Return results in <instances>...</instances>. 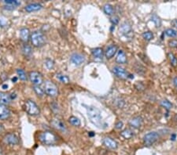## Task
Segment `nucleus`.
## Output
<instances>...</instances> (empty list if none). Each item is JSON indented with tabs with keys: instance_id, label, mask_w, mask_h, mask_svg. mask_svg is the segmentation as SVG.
<instances>
[{
	"instance_id": "1",
	"label": "nucleus",
	"mask_w": 177,
	"mask_h": 155,
	"mask_svg": "<svg viewBox=\"0 0 177 155\" xmlns=\"http://www.w3.org/2000/svg\"><path fill=\"white\" fill-rule=\"evenodd\" d=\"M87 115L91 121L98 127H102V116L100 111L95 107L90 106L87 107Z\"/></svg>"
},
{
	"instance_id": "2",
	"label": "nucleus",
	"mask_w": 177,
	"mask_h": 155,
	"mask_svg": "<svg viewBox=\"0 0 177 155\" xmlns=\"http://www.w3.org/2000/svg\"><path fill=\"white\" fill-rule=\"evenodd\" d=\"M39 139L40 142L45 145H53L57 141V135L51 131H46L39 134Z\"/></svg>"
},
{
	"instance_id": "3",
	"label": "nucleus",
	"mask_w": 177,
	"mask_h": 155,
	"mask_svg": "<svg viewBox=\"0 0 177 155\" xmlns=\"http://www.w3.org/2000/svg\"><path fill=\"white\" fill-rule=\"evenodd\" d=\"M31 42L35 47H42L46 43V38L41 31H34L31 34Z\"/></svg>"
},
{
	"instance_id": "4",
	"label": "nucleus",
	"mask_w": 177,
	"mask_h": 155,
	"mask_svg": "<svg viewBox=\"0 0 177 155\" xmlns=\"http://www.w3.org/2000/svg\"><path fill=\"white\" fill-rule=\"evenodd\" d=\"M43 90L47 95L51 97H56L58 95V89L57 85L50 80H47L43 84Z\"/></svg>"
},
{
	"instance_id": "5",
	"label": "nucleus",
	"mask_w": 177,
	"mask_h": 155,
	"mask_svg": "<svg viewBox=\"0 0 177 155\" xmlns=\"http://www.w3.org/2000/svg\"><path fill=\"white\" fill-rule=\"evenodd\" d=\"M25 111L26 112L28 113V114L30 115H32V116H36L39 114L40 113V110H39V107L37 106L36 103L32 100H28L26 101L25 105Z\"/></svg>"
},
{
	"instance_id": "6",
	"label": "nucleus",
	"mask_w": 177,
	"mask_h": 155,
	"mask_svg": "<svg viewBox=\"0 0 177 155\" xmlns=\"http://www.w3.org/2000/svg\"><path fill=\"white\" fill-rule=\"evenodd\" d=\"M159 134L156 132H151L146 134L143 137V142L146 146H151L155 144L159 139Z\"/></svg>"
},
{
	"instance_id": "7",
	"label": "nucleus",
	"mask_w": 177,
	"mask_h": 155,
	"mask_svg": "<svg viewBox=\"0 0 177 155\" xmlns=\"http://www.w3.org/2000/svg\"><path fill=\"white\" fill-rule=\"evenodd\" d=\"M29 79L32 83L35 85H40L43 84V79L42 75L38 71H31L29 73Z\"/></svg>"
},
{
	"instance_id": "8",
	"label": "nucleus",
	"mask_w": 177,
	"mask_h": 155,
	"mask_svg": "<svg viewBox=\"0 0 177 155\" xmlns=\"http://www.w3.org/2000/svg\"><path fill=\"white\" fill-rule=\"evenodd\" d=\"M113 72L116 76L121 79H127L129 78V76H131L125 68L120 67V66H116V67H113Z\"/></svg>"
},
{
	"instance_id": "9",
	"label": "nucleus",
	"mask_w": 177,
	"mask_h": 155,
	"mask_svg": "<svg viewBox=\"0 0 177 155\" xmlns=\"http://www.w3.org/2000/svg\"><path fill=\"white\" fill-rule=\"evenodd\" d=\"M51 124V125H52L54 129H57V130L61 131V132H65L67 131L66 125H65L61 120L57 119V118H54V119H52Z\"/></svg>"
},
{
	"instance_id": "10",
	"label": "nucleus",
	"mask_w": 177,
	"mask_h": 155,
	"mask_svg": "<svg viewBox=\"0 0 177 155\" xmlns=\"http://www.w3.org/2000/svg\"><path fill=\"white\" fill-rule=\"evenodd\" d=\"M70 60L71 62L76 66L81 65L85 61V58H84V56L80 53H73L71 56Z\"/></svg>"
},
{
	"instance_id": "11",
	"label": "nucleus",
	"mask_w": 177,
	"mask_h": 155,
	"mask_svg": "<svg viewBox=\"0 0 177 155\" xmlns=\"http://www.w3.org/2000/svg\"><path fill=\"white\" fill-rule=\"evenodd\" d=\"M4 141H5L6 144H10V145H17L19 143V139H18L17 136L13 133L7 134L4 137Z\"/></svg>"
},
{
	"instance_id": "12",
	"label": "nucleus",
	"mask_w": 177,
	"mask_h": 155,
	"mask_svg": "<svg viewBox=\"0 0 177 155\" xmlns=\"http://www.w3.org/2000/svg\"><path fill=\"white\" fill-rule=\"evenodd\" d=\"M103 144L105 145V147H106L107 148L111 149V150H116L117 148V143L114 140V139H111L110 137H106L103 139L102 141Z\"/></svg>"
},
{
	"instance_id": "13",
	"label": "nucleus",
	"mask_w": 177,
	"mask_h": 155,
	"mask_svg": "<svg viewBox=\"0 0 177 155\" xmlns=\"http://www.w3.org/2000/svg\"><path fill=\"white\" fill-rule=\"evenodd\" d=\"M10 116V111L5 105L0 104V120H6Z\"/></svg>"
},
{
	"instance_id": "14",
	"label": "nucleus",
	"mask_w": 177,
	"mask_h": 155,
	"mask_svg": "<svg viewBox=\"0 0 177 155\" xmlns=\"http://www.w3.org/2000/svg\"><path fill=\"white\" fill-rule=\"evenodd\" d=\"M142 124H143V118L140 116H136L134 117L133 118H131L129 121V125L131 127L135 128V129H139L140 127H141Z\"/></svg>"
},
{
	"instance_id": "15",
	"label": "nucleus",
	"mask_w": 177,
	"mask_h": 155,
	"mask_svg": "<svg viewBox=\"0 0 177 155\" xmlns=\"http://www.w3.org/2000/svg\"><path fill=\"white\" fill-rule=\"evenodd\" d=\"M20 38H21V39L22 41L27 43L29 40V38H31L30 37L29 30L26 28H22V29L20 30Z\"/></svg>"
},
{
	"instance_id": "16",
	"label": "nucleus",
	"mask_w": 177,
	"mask_h": 155,
	"mask_svg": "<svg viewBox=\"0 0 177 155\" xmlns=\"http://www.w3.org/2000/svg\"><path fill=\"white\" fill-rule=\"evenodd\" d=\"M116 62L118 64H125L127 62V56L123 50H119L116 57Z\"/></svg>"
},
{
	"instance_id": "17",
	"label": "nucleus",
	"mask_w": 177,
	"mask_h": 155,
	"mask_svg": "<svg viewBox=\"0 0 177 155\" xmlns=\"http://www.w3.org/2000/svg\"><path fill=\"white\" fill-rule=\"evenodd\" d=\"M116 51H117V46H116L113 45V46H109L106 49V57L107 59H111L112 57L116 54Z\"/></svg>"
},
{
	"instance_id": "18",
	"label": "nucleus",
	"mask_w": 177,
	"mask_h": 155,
	"mask_svg": "<svg viewBox=\"0 0 177 155\" xmlns=\"http://www.w3.org/2000/svg\"><path fill=\"white\" fill-rule=\"evenodd\" d=\"M42 7H43L42 5L39 3H30L28 5H27L25 9L27 12L31 13V12L38 11V10H41Z\"/></svg>"
},
{
	"instance_id": "19",
	"label": "nucleus",
	"mask_w": 177,
	"mask_h": 155,
	"mask_svg": "<svg viewBox=\"0 0 177 155\" xmlns=\"http://www.w3.org/2000/svg\"><path fill=\"white\" fill-rule=\"evenodd\" d=\"M10 100H11V98L8 94L0 92V104H9L10 103Z\"/></svg>"
},
{
	"instance_id": "20",
	"label": "nucleus",
	"mask_w": 177,
	"mask_h": 155,
	"mask_svg": "<svg viewBox=\"0 0 177 155\" xmlns=\"http://www.w3.org/2000/svg\"><path fill=\"white\" fill-rule=\"evenodd\" d=\"M91 52L92 55L96 59L102 60V57H103V50H102V48H95V49H93Z\"/></svg>"
},
{
	"instance_id": "21",
	"label": "nucleus",
	"mask_w": 177,
	"mask_h": 155,
	"mask_svg": "<svg viewBox=\"0 0 177 155\" xmlns=\"http://www.w3.org/2000/svg\"><path fill=\"white\" fill-rule=\"evenodd\" d=\"M120 135H121L123 138H125V139H129L133 137V135H134V132H133L131 129H126L120 132Z\"/></svg>"
},
{
	"instance_id": "22",
	"label": "nucleus",
	"mask_w": 177,
	"mask_h": 155,
	"mask_svg": "<svg viewBox=\"0 0 177 155\" xmlns=\"http://www.w3.org/2000/svg\"><path fill=\"white\" fill-rule=\"evenodd\" d=\"M120 31H121L122 34H125L131 32V26H130L129 24H128L127 22H125V23L122 24L121 26H120Z\"/></svg>"
},
{
	"instance_id": "23",
	"label": "nucleus",
	"mask_w": 177,
	"mask_h": 155,
	"mask_svg": "<svg viewBox=\"0 0 177 155\" xmlns=\"http://www.w3.org/2000/svg\"><path fill=\"white\" fill-rule=\"evenodd\" d=\"M103 10L106 14L108 15V16H111V15H113V13H114L113 7L112 5H110V4H106L103 7Z\"/></svg>"
},
{
	"instance_id": "24",
	"label": "nucleus",
	"mask_w": 177,
	"mask_h": 155,
	"mask_svg": "<svg viewBox=\"0 0 177 155\" xmlns=\"http://www.w3.org/2000/svg\"><path fill=\"white\" fill-rule=\"evenodd\" d=\"M57 79H58L60 82H62V83H64V84L69 83V81H70V80H69V77L66 76V75H62V74H57Z\"/></svg>"
},
{
	"instance_id": "25",
	"label": "nucleus",
	"mask_w": 177,
	"mask_h": 155,
	"mask_svg": "<svg viewBox=\"0 0 177 155\" xmlns=\"http://www.w3.org/2000/svg\"><path fill=\"white\" fill-rule=\"evenodd\" d=\"M69 122L72 125L75 126V127H79V126L81 125V121L76 117H74V116H72V117H70L69 118Z\"/></svg>"
},
{
	"instance_id": "26",
	"label": "nucleus",
	"mask_w": 177,
	"mask_h": 155,
	"mask_svg": "<svg viewBox=\"0 0 177 155\" xmlns=\"http://www.w3.org/2000/svg\"><path fill=\"white\" fill-rule=\"evenodd\" d=\"M17 74L18 75V78H19L22 81L27 80L26 73H25L24 70H22V69H17Z\"/></svg>"
},
{
	"instance_id": "27",
	"label": "nucleus",
	"mask_w": 177,
	"mask_h": 155,
	"mask_svg": "<svg viewBox=\"0 0 177 155\" xmlns=\"http://www.w3.org/2000/svg\"><path fill=\"white\" fill-rule=\"evenodd\" d=\"M4 2H5L7 6H10V7H17V6L21 5V2L17 1V0H5Z\"/></svg>"
},
{
	"instance_id": "28",
	"label": "nucleus",
	"mask_w": 177,
	"mask_h": 155,
	"mask_svg": "<svg viewBox=\"0 0 177 155\" xmlns=\"http://www.w3.org/2000/svg\"><path fill=\"white\" fill-rule=\"evenodd\" d=\"M168 57H169V61H170L171 64H172L173 67H176L177 59H176V57H175V55H174L173 53H172V52H169V53L168 54Z\"/></svg>"
},
{
	"instance_id": "29",
	"label": "nucleus",
	"mask_w": 177,
	"mask_h": 155,
	"mask_svg": "<svg viewBox=\"0 0 177 155\" xmlns=\"http://www.w3.org/2000/svg\"><path fill=\"white\" fill-rule=\"evenodd\" d=\"M33 89H34L35 93H36V95H37L38 96H40V97L43 96V95H44V93H45L43 89H42L41 87L39 86V85H35Z\"/></svg>"
},
{
	"instance_id": "30",
	"label": "nucleus",
	"mask_w": 177,
	"mask_h": 155,
	"mask_svg": "<svg viewBox=\"0 0 177 155\" xmlns=\"http://www.w3.org/2000/svg\"><path fill=\"white\" fill-rule=\"evenodd\" d=\"M165 34L169 37H176L177 36V31L175 30L172 29V28H169L166 29L165 31Z\"/></svg>"
},
{
	"instance_id": "31",
	"label": "nucleus",
	"mask_w": 177,
	"mask_h": 155,
	"mask_svg": "<svg viewBox=\"0 0 177 155\" xmlns=\"http://www.w3.org/2000/svg\"><path fill=\"white\" fill-rule=\"evenodd\" d=\"M143 37L146 41H150L154 39V34L151 31H146L143 34Z\"/></svg>"
},
{
	"instance_id": "32",
	"label": "nucleus",
	"mask_w": 177,
	"mask_h": 155,
	"mask_svg": "<svg viewBox=\"0 0 177 155\" xmlns=\"http://www.w3.org/2000/svg\"><path fill=\"white\" fill-rule=\"evenodd\" d=\"M161 105L167 110H170L172 107V104L167 100H162L161 101Z\"/></svg>"
},
{
	"instance_id": "33",
	"label": "nucleus",
	"mask_w": 177,
	"mask_h": 155,
	"mask_svg": "<svg viewBox=\"0 0 177 155\" xmlns=\"http://www.w3.org/2000/svg\"><path fill=\"white\" fill-rule=\"evenodd\" d=\"M22 51H23L24 54H25V56H27V57H28V56H30L32 54V49L28 45H25V46H23Z\"/></svg>"
},
{
	"instance_id": "34",
	"label": "nucleus",
	"mask_w": 177,
	"mask_h": 155,
	"mask_svg": "<svg viewBox=\"0 0 177 155\" xmlns=\"http://www.w3.org/2000/svg\"><path fill=\"white\" fill-rule=\"evenodd\" d=\"M45 65L48 69H52L54 67V62L51 59H47L45 61Z\"/></svg>"
},
{
	"instance_id": "35",
	"label": "nucleus",
	"mask_w": 177,
	"mask_h": 155,
	"mask_svg": "<svg viewBox=\"0 0 177 155\" xmlns=\"http://www.w3.org/2000/svg\"><path fill=\"white\" fill-rule=\"evenodd\" d=\"M152 19H153V21H154V23H155L156 26H157V27L161 26V20H160L158 16H157L156 15H154V16H152Z\"/></svg>"
},
{
	"instance_id": "36",
	"label": "nucleus",
	"mask_w": 177,
	"mask_h": 155,
	"mask_svg": "<svg viewBox=\"0 0 177 155\" xmlns=\"http://www.w3.org/2000/svg\"><path fill=\"white\" fill-rule=\"evenodd\" d=\"M169 45L172 48H177V40L172 39L169 42Z\"/></svg>"
},
{
	"instance_id": "37",
	"label": "nucleus",
	"mask_w": 177,
	"mask_h": 155,
	"mask_svg": "<svg viewBox=\"0 0 177 155\" xmlns=\"http://www.w3.org/2000/svg\"><path fill=\"white\" fill-rule=\"evenodd\" d=\"M115 126H116V129H120L122 127H123V122H122V121H119L118 122H116V125H115Z\"/></svg>"
},
{
	"instance_id": "38",
	"label": "nucleus",
	"mask_w": 177,
	"mask_h": 155,
	"mask_svg": "<svg viewBox=\"0 0 177 155\" xmlns=\"http://www.w3.org/2000/svg\"><path fill=\"white\" fill-rule=\"evenodd\" d=\"M112 23L114 24V25H117L118 22H119V20H118V17H114L113 19H111Z\"/></svg>"
},
{
	"instance_id": "39",
	"label": "nucleus",
	"mask_w": 177,
	"mask_h": 155,
	"mask_svg": "<svg viewBox=\"0 0 177 155\" xmlns=\"http://www.w3.org/2000/svg\"><path fill=\"white\" fill-rule=\"evenodd\" d=\"M173 84L175 86V88H177V76L175 77L173 79Z\"/></svg>"
},
{
	"instance_id": "40",
	"label": "nucleus",
	"mask_w": 177,
	"mask_h": 155,
	"mask_svg": "<svg viewBox=\"0 0 177 155\" xmlns=\"http://www.w3.org/2000/svg\"><path fill=\"white\" fill-rule=\"evenodd\" d=\"M172 25H173V26L175 27V28H177V20H174L172 22Z\"/></svg>"
},
{
	"instance_id": "41",
	"label": "nucleus",
	"mask_w": 177,
	"mask_h": 155,
	"mask_svg": "<svg viewBox=\"0 0 177 155\" xmlns=\"http://www.w3.org/2000/svg\"><path fill=\"white\" fill-rule=\"evenodd\" d=\"M2 130H3V127H2V125H0V133L2 132Z\"/></svg>"
}]
</instances>
